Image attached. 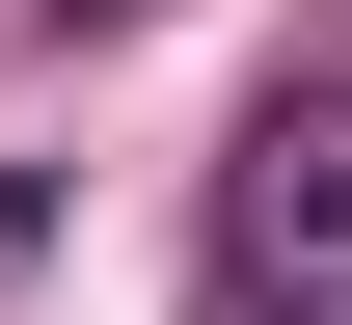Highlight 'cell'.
Wrapping results in <instances>:
<instances>
[{
    "label": "cell",
    "instance_id": "obj_1",
    "mask_svg": "<svg viewBox=\"0 0 352 325\" xmlns=\"http://www.w3.org/2000/svg\"><path fill=\"white\" fill-rule=\"evenodd\" d=\"M54 27H135V0H54Z\"/></svg>",
    "mask_w": 352,
    "mask_h": 325
}]
</instances>
